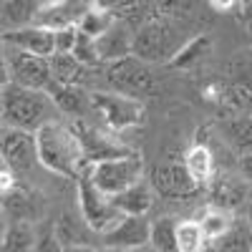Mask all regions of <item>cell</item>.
<instances>
[{"label":"cell","instance_id":"14","mask_svg":"<svg viewBox=\"0 0 252 252\" xmlns=\"http://www.w3.org/2000/svg\"><path fill=\"white\" fill-rule=\"evenodd\" d=\"M209 192H212V204L224 207V209H240L247 199L250 192V182L240 174V177H224V174H215L209 179Z\"/></svg>","mask_w":252,"mask_h":252},{"label":"cell","instance_id":"23","mask_svg":"<svg viewBox=\"0 0 252 252\" xmlns=\"http://www.w3.org/2000/svg\"><path fill=\"white\" fill-rule=\"evenodd\" d=\"M184 164H187V169L192 172L202 184L215 177V159H212V152H209L207 146H202V144L192 146V149L187 152Z\"/></svg>","mask_w":252,"mask_h":252},{"label":"cell","instance_id":"29","mask_svg":"<svg viewBox=\"0 0 252 252\" xmlns=\"http://www.w3.org/2000/svg\"><path fill=\"white\" fill-rule=\"evenodd\" d=\"M202 0H152V5L159 15L174 18V20H187L189 15H194Z\"/></svg>","mask_w":252,"mask_h":252},{"label":"cell","instance_id":"31","mask_svg":"<svg viewBox=\"0 0 252 252\" xmlns=\"http://www.w3.org/2000/svg\"><path fill=\"white\" fill-rule=\"evenodd\" d=\"M209 5H212L217 13H229L240 5V0H209Z\"/></svg>","mask_w":252,"mask_h":252},{"label":"cell","instance_id":"15","mask_svg":"<svg viewBox=\"0 0 252 252\" xmlns=\"http://www.w3.org/2000/svg\"><path fill=\"white\" fill-rule=\"evenodd\" d=\"M56 103V109L68 114V116H76L81 119L86 114V109L91 106V94H86L78 83H58V81H51V86L46 89Z\"/></svg>","mask_w":252,"mask_h":252},{"label":"cell","instance_id":"2","mask_svg":"<svg viewBox=\"0 0 252 252\" xmlns=\"http://www.w3.org/2000/svg\"><path fill=\"white\" fill-rule=\"evenodd\" d=\"M53 109L56 103L48 91L18 86L13 81L3 83V126L38 131L46 121H51Z\"/></svg>","mask_w":252,"mask_h":252},{"label":"cell","instance_id":"32","mask_svg":"<svg viewBox=\"0 0 252 252\" xmlns=\"http://www.w3.org/2000/svg\"><path fill=\"white\" fill-rule=\"evenodd\" d=\"M242 209H245V217L252 222V184H250V192H247V199H245Z\"/></svg>","mask_w":252,"mask_h":252},{"label":"cell","instance_id":"9","mask_svg":"<svg viewBox=\"0 0 252 252\" xmlns=\"http://www.w3.org/2000/svg\"><path fill=\"white\" fill-rule=\"evenodd\" d=\"M157 194L166 197V199H187L194 197L199 192L202 182L187 169L184 161H161L157 164L152 174H149Z\"/></svg>","mask_w":252,"mask_h":252},{"label":"cell","instance_id":"26","mask_svg":"<svg viewBox=\"0 0 252 252\" xmlns=\"http://www.w3.org/2000/svg\"><path fill=\"white\" fill-rule=\"evenodd\" d=\"M227 139L237 154L252 152V116H237L227 124Z\"/></svg>","mask_w":252,"mask_h":252},{"label":"cell","instance_id":"17","mask_svg":"<svg viewBox=\"0 0 252 252\" xmlns=\"http://www.w3.org/2000/svg\"><path fill=\"white\" fill-rule=\"evenodd\" d=\"M154 194L157 189L152 184V179H139L136 184H131L129 189H124L121 194L114 197V204L121 209L124 215H146L154 204Z\"/></svg>","mask_w":252,"mask_h":252},{"label":"cell","instance_id":"1","mask_svg":"<svg viewBox=\"0 0 252 252\" xmlns=\"http://www.w3.org/2000/svg\"><path fill=\"white\" fill-rule=\"evenodd\" d=\"M35 141H38L40 164L53 174L78 179L91 166L86 154H83L81 139L71 124H61L51 119L35 131Z\"/></svg>","mask_w":252,"mask_h":252},{"label":"cell","instance_id":"19","mask_svg":"<svg viewBox=\"0 0 252 252\" xmlns=\"http://www.w3.org/2000/svg\"><path fill=\"white\" fill-rule=\"evenodd\" d=\"M48 61H51L53 81H58V83H78L81 86V81H83V76H86L89 66L81 63L73 51H56Z\"/></svg>","mask_w":252,"mask_h":252},{"label":"cell","instance_id":"7","mask_svg":"<svg viewBox=\"0 0 252 252\" xmlns=\"http://www.w3.org/2000/svg\"><path fill=\"white\" fill-rule=\"evenodd\" d=\"M78 202H81L83 220H86V224L94 229V232H106V229L124 215L114 204V197L101 192V189L91 182L89 169L78 177Z\"/></svg>","mask_w":252,"mask_h":252},{"label":"cell","instance_id":"18","mask_svg":"<svg viewBox=\"0 0 252 252\" xmlns=\"http://www.w3.org/2000/svg\"><path fill=\"white\" fill-rule=\"evenodd\" d=\"M131 43H134V35H129V31H126L121 20H114V26L101 38H96V48H98L101 61H114L121 56H129Z\"/></svg>","mask_w":252,"mask_h":252},{"label":"cell","instance_id":"8","mask_svg":"<svg viewBox=\"0 0 252 252\" xmlns=\"http://www.w3.org/2000/svg\"><path fill=\"white\" fill-rule=\"evenodd\" d=\"M106 81H109L111 89L131 94V96L154 91V76L149 71V63H146L144 58H139V56H134V53L109 61Z\"/></svg>","mask_w":252,"mask_h":252},{"label":"cell","instance_id":"11","mask_svg":"<svg viewBox=\"0 0 252 252\" xmlns=\"http://www.w3.org/2000/svg\"><path fill=\"white\" fill-rule=\"evenodd\" d=\"M103 235V245L111 250H139L152 242V222L146 215H121Z\"/></svg>","mask_w":252,"mask_h":252},{"label":"cell","instance_id":"3","mask_svg":"<svg viewBox=\"0 0 252 252\" xmlns=\"http://www.w3.org/2000/svg\"><path fill=\"white\" fill-rule=\"evenodd\" d=\"M187 43L179 33V20L152 15L134 31L131 53L144 58L146 63H172V58L179 53V48Z\"/></svg>","mask_w":252,"mask_h":252},{"label":"cell","instance_id":"12","mask_svg":"<svg viewBox=\"0 0 252 252\" xmlns=\"http://www.w3.org/2000/svg\"><path fill=\"white\" fill-rule=\"evenodd\" d=\"M40 161L38 159V141L35 131H23V129H10L5 126L3 131V166L18 172H26Z\"/></svg>","mask_w":252,"mask_h":252},{"label":"cell","instance_id":"4","mask_svg":"<svg viewBox=\"0 0 252 252\" xmlns=\"http://www.w3.org/2000/svg\"><path fill=\"white\" fill-rule=\"evenodd\" d=\"M91 109L98 111L101 121L111 131H126L134 129L144 121V106L131 94L124 91H91Z\"/></svg>","mask_w":252,"mask_h":252},{"label":"cell","instance_id":"5","mask_svg":"<svg viewBox=\"0 0 252 252\" xmlns=\"http://www.w3.org/2000/svg\"><path fill=\"white\" fill-rule=\"evenodd\" d=\"M89 177L91 182L106 192L109 197L121 194L124 189H129L139 179H144V164L139 154H124L114 159H103L89 166Z\"/></svg>","mask_w":252,"mask_h":252},{"label":"cell","instance_id":"24","mask_svg":"<svg viewBox=\"0 0 252 252\" xmlns=\"http://www.w3.org/2000/svg\"><path fill=\"white\" fill-rule=\"evenodd\" d=\"M202 245H207V235H204L199 220H182V222H177V250L194 252Z\"/></svg>","mask_w":252,"mask_h":252},{"label":"cell","instance_id":"27","mask_svg":"<svg viewBox=\"0 0 252 252\" xmlns=\"http://www.w3.org/2000/svg\"><path fill=\"white\" fill-rule=\"evenodd\" d=\"M209 46H212V40L204 38V35H197V38H192V40H187V43L179 48V53L172 58V66H174V68L194 66V63H199V61L209 53Z\"/></svg>","mask_w":252,"mask_h":252},{"label":"cell","instance_id":"20","mask_svg":"<svg viewBox=\"0 0 252 252\" xmlns=\"http://www.w3.org/2000/svg\"><path fill=\"white\" fill-rule=\"evenodd\" d=\"M3 247L10 252H23V250H35V232L31 220H10L8 229L3 232Z\"/></svg>","mask_w":252,"mask_h":252},{"label":"cell","instance_id":"30","mask_svg":"<svg viewBox=\"0 0 252 252\" xmlns=\"http://www.w3.org/2000/svg\"><path fill=\"white\" fill-rule=\"evenodd\" d=\"M240 174L252 184V152L247 154H240Z\"/></svg>","mask_w":252,"mask_h":252},{"label":"cell","instance_id":"22","mask_svg":"<svg viewBox=\"0 0 252 252\" xmlns=\"http://www.w3.org/2000/svg\"><path fill=\"white\" fill-rule=\"evenodd\" d=\"M232 209H224V207H212V209H207V212L202 215V229H204V235H207V242H217L222 235H227V229L232 227Z\"/></svg>","mask_w":252,"mask_h":252},{"label":"cell","instance_id":"10","mask_svg":"<svg viewBox=\"0 0 252 252\" xmlns=\"http://www.w3.org/2000/svg\"><path fill=\"white\" fill-rule=\"evenodd\" d=\"M71 126L76 129L78 139H81V146H83V154H86L89 164H96V161H103V159H114V157H124V154H134L129 146H124L121 141H116V131H103L98 126L83 121V119H76L71 121Z\"/></svg>","mask_w":252,"mask_h":252},{"label":"cell","instance_id":"13","mask_svg":"<svg viewBox=\"0 0 252 252\" xmlns=\"http://www.w3.org/2000/svg\"><path fill=\"white\" fill-rule=\"evenodd\" d=\"M5 46L23 48L28 53L51 58L56 53V28L51 26H20L3 33Z\"/></svg>","mask_w":252,"mask_h":252},{"label":"cell","instance_id":"21","mask_svg":"<svg viewBox=\"0 0 252 252\" xmlns=\"http://www.w3.org/2000/svg\"><path fill=\"white\" fill-rule=\"evenodd\" d=\"M215 247L220 250H252V222L242 215L232 220V227L227 229V235H222Z\"/></svg>","mask_w":252,"mask_h":252},{"label":"cell","instance_id":"25","mask_svg":"<svg viewBox=\"0 0 252 252\" xmlns=\"http://www.w3.org/2000/svg\"><path fill=\"white\" fill-rule=\"evenodd\" d=\"M154 250L169 252L177 250V220L174 217H159L152 222V242Z\"/></svg>","mask_w":252,"mask_h":252},{"label":"cell","instance_id":"16","mask_svg":"<svg viewBox=\"0 0 252 252\" xmlns=\"http://www.w3.org/2000/svg\"><path fill=\"white\" fill-rule=\"evenodd\" d=\"M3 207L10 215V220H35L43 209V199L38 197L35 189H20L10 187L8 192H3Z\"/></svg>","mask_w":252,"mask_h":252},{"label":"cell","instance_id":"28","mask_svg":"<svg viewBox=\"0 0 252 252\" xmlns=\"http://www.w3.org/2000/svg\"><path fill=\"white\" fill-rule=\"evenodd\" d=\"M111 26H114V18H111L109 10H86L81 15V20H78V31L86 33L94 40L101 38Z\"/></svg>","mask_w":252,"mask_h":252},{"label":"cell","instance_id":"6","mask_svg":"<svg viewBox=\"0 0 252 252\" xmlns=\"http://www.w3.org/2000/svg\"><path fill=\"white\" fill-rule=\"evenodd\" d=\"M8 81L18 83V86L46 91L53 81L51 61L43 56L28 53L23 48L8 46V53L3 56V83H8Z\"/></svg>","mask_w":252,"mask_h":252}]
</instances>
